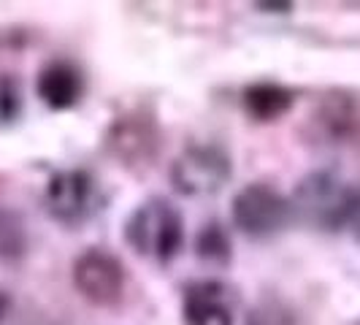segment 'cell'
Masks as SVG:
<instances>
[{
	"label": "cell",
	"mask_w": 360,
	"mask_h": 325,
	"mask_svg": "<svg viewBox=\"0 0 360 325\" xmlns=\"http://www.w3.org/2000/svg\"><path fill=\"white\" fill-rule=\"evenodd\" d=\"M46 325H54V323H46Z\"/></svg>",
	"instance_id": "16"
},
{
	"label": "cell",
	"mask_w": 360,
	"mask_h": 325,
	"mask_svg": "<svg viewBox=\"0 0 360 325\" xmlns=\"http://www.w3.org/2000/svg\"><path fill=\"white\" fill-rule=\"evenodd\" d=\"M355 203H358V190L342 174L328 168L311 171L309 177H304L290 198L292 219L323 234L347 228L355 215Z\"/></svg>",
	"instance_id": "1"
},
{
	"label": "cell",
	"mask_w": 360,
	"mask_h": 325,
	"mask_svg": "<svg viewBox=\"0 0 360 325\" xmlns=\"http://www.w3.org/2000/svg\"><path fill=\"white\" fill-rule=\"evenodd\" d=\"M73 288L92 307L111 309L122 304L127 290V271L117 255L103 247H90L73 260Z\"/></svg>",
	"instance_id": "6"
},
{
	"label": "cell",
	"mask_w": 360,
	"mask_h": 325,
	"mask_svg": "<svg viewBox=\"0 0 360 325\" xmlns=\"http://www.w3.org/2000/svg\"><path fill=\"white\" fill-rule=\"evenodd\" d=\"M247 325H290V317L285 312L269 307V309H260V312L250 314V323Z\"/></svg>",
	"instance_id": "13"
},
{
	"label": "cell",
	"mask_w": 360,
	"mask_h": 325,
	"mask_svg": "<svg viewBox=\"0 0 360 325\" xmlns=\"http://www.w3.org/2000/svg\"><path fill=\"white\" fill-rule=\"evenodd\" d=\"M349 228L355 231V238L360 241V190H358V203H355V215H352V222H349Z\"/></svg>",
	"instance_id": "15"
},
{
	"label": "cell",
	"mask_w": 360,
	"mask_h": 325,
	"mask_svg": "<svg viewBox=\"0 0 360 325\" xmlns=\"http://www.w3.org/2000/svg\"><path fill=\"white\" fill-rule=\"evenodd\" d=\"M241 295L222 279H195L181 293V323L184 325H236Z\"/></svg>",
	"instance_id": "8"
},
{
	"label": "cell",
	"mask_w": 360,
	"mask_h": 325,
	"mask_svg": "<svg viewBox=\"0 0 360 325\" xmlns=\"http://www.w3.org/2000/svg\"><path fill=\"white\" fill-rule=\"evenodd\" d=\"M8 312H11V298H8L6 290H0V323L8 317Z\"/></svg>",
	"instance_id": "14"
},
{
	"label": "cell",
	"mask_w": 360,
	"mask_h": 325,
	"mask_svg": "<svg viewBox=\"0 0 360 325\" xmlns=\"http://www.w3.org/2000/svg\"><path fill=\"white\" fill-rule=\"evenodd\" d=\"M36 92L46 108L68 111L84 95V76L71 60H52L38 71Z\"/></svg>",
	"instance_id": "9"
},
{
	"label": "cell",
	"mask_w": 360,
	"mask_h": 325,
	"mask_svg": "<svg viewBox=\"0 0 360 325\" xmlns=\"http://www.w3.org/2000/svg\"><path fill=\"white\" fill-rule=\"evenodd\" d=\"M125 241L133 253L146 260H174L184 244V219L179 209L165 198L139 203L125 222Z\"/></svg>",
	"instance_id": "2"
},
{
	"label": "cell",
	"mask_w": 360,
	"mask_h": 325,
	"mask_svg": "<svg viewBox=\"0 0 360 325\" xmlns=\"http://www.w3.org/2000/svg\"><path fill=\"white\" fill-rule=\"evenodd\" d=\"M304 136L320 152H347L360 144V111L344 95H328L309 114Z\"/></svg>",
	"instance_id": "7"
},
{
	"label": "cell",
	"mask_w": 360,
	"mask_h": 325,
	"mask_svg": "<svg viewBox=\"0 0 360 325\" xmlns=\"http://www.w3.org/2000/svg\"><path fill=\"white\" fill-rule=\"evenodd\" d=\"M241 101H244V108L252 120L271 122V120H279L288 114L292 101H295V92L285 84H276V82H255L244 90Z\"/></svg>",
	"instance_id": "10"
},
{
	"label": "cell",
	"mask_w": 360,
	"mask_h": 325,
	"mask_svg": "<svg viewBox=\"0 0 360 325\" xmlns=\"http://www.w3.org/2000/svg\"><path fill=\"white\" fill-rule=\"evenodd\" d=\"M25 98L22 87L11 73H0V127H11L22 117Z\"/></svg>",
	"instance_id": "12"
},
{
	"label": "cell",
	"mask_w": 360,
	"mask_h": 325,
	"mask_svg": "<svg viewBox=\"0 0 360 325\" xmlns=\"http://www.w3.org/2000/svg\"><path fill=\"white\" fill-rule=\"evenodd\" d=\"M233 177V160L219 144L184 146L171 162V184L187 198L219 193Z\"/></svg>",
	"instance_id": "3"
},
{
	"label": "cell",
	"mask_w": 360,
	"mask_h": 325,
	"mask_svg": "<svg viewBox=\"0 0 360 325\" xmlns=\"http://www.w3.org/2000/svg\"><path fill=\"white\" fill-rule=\"evenodd\" d=\"M233 225L250 238H271L292 222V206L285 193L266 181H252L233 196Z\"/></svg>",
	"instance_id": "4"
},
{
	"label": "cell",
	"mask_w": 360,
	"mask_h": 325,
	"mask_svg": "<svg viewBox=\"0 0 360 325\" xmlns=\"http://www.w3.org/2000/svg\"><path fill=\"white\" fill-rule=\"evenodd\" d=\"M195 250H198V257L206 260V263H228L231 260V241H228V234L217 225V222H209L203 225V231L195 238Z\"/></svg>",
	"instance_id": "11"
},
{
	"label": "cell",
	"mask_w": 360,
	"mask_h": 325,
	"mask_svg": "<svg viewBox=\"0 0 360 325\" xmlns=\"http://www.w3.org/2000/svg\"><path fill=\"white\" fill-rule=\"evenodd\" d=\"M101 187L84 168H63L49 177L44 190L46 215L60 225H82L101 209Z\"/></svg>",
	"instance_id": "5"
},
{
	"label": "cell",
	"mask_w": 360,
	"mask_h": 325,
	"mask_svg": "<svg viewBox=\"0 0 360 325\" xmlns=\"http://www.w3.org/2000/svg\"><path fill=\"white\" fill-rule=\"evenodd\" d=\"M358 325H360V323H358Z\"/></svg>",
	"instance_id": "17"
}]
</instances>
